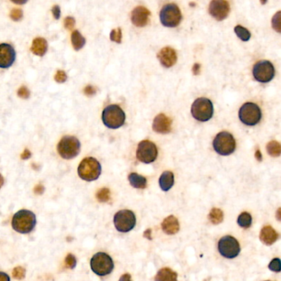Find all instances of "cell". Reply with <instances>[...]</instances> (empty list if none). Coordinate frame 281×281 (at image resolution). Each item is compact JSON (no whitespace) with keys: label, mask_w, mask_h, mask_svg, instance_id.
<instances>
[{"label":"cell","mask_w":281,"mask_h":281,"mask_svg":"<svg viewBox=\"0 0 281 281\" xmlns=\"http://www.w3.org/2000/svg\"><path fill=\"white\" fill-rule=\"evenodd\" d=\"M36 215L30 210H22L13 217L12 226L15 231L20 233H29L36 226Z\"/></svg>","instance_id":"obj_1"},{"label":"cell","mask_w":281,"mask_h":281,"mask_svg":"<svg viewBox=\"0 0 281 281\" xmlns=\"http://www.w3.org/2000/svg\"><path fill=\"white\" fill-rule=\"evenodd\" d=\"M230 12V5L224 0H214L209 6V13L216 20H224Z\"/></svg>","instance_id":"obj_14"},{"label":"cell","mask_w":281,"mask_h":281,"mask_svg":"<svg viewBox=\"0 0 281 281\" xmlns=\"http://www.w3.org/2000/svg\"><path fill=\"white\" fill-rule=\"evenodd\" d=\"M266 281H270V280H266Z\"/></svg>","instance_id":"obj_50"},{"label":"cell","mask_w":281,"mask_h":281,"mask_svg":"<svg viewBox=\"0 0 281 281\" xmlns=\"http://www.w3.org/2000/svg\"><path fill=\"white\" fill-rule=\"evenodd\" d=\"M25 273L26 271H25L24 268L18 266L13 271V276L17 279H23L25 277Z\"/></svg>","instance_id":"obj_34"},{"label":"cell","mask_w":281,"mask_h":281,"mask_svg":"<svg viewBox=\"0 0 281 281\" xmlns=\"http://www.w3.org/2000/svg\"><path fill=\"white\" fill-rule=\"evenodd\" d=\"M252 219L251 214L248 212L242 213L238 218V223L242 228H248L252 225Z\"/></svg>","instance_id":"obj_28"},{"label":"cell","mask_w":281,"mask_h":281,"mask_svg":"<svg viewBox=\"0 0 281 281\" xmlns=\"http://www.w3.org/2000/svg\"><path fill=\"white\" fill-rule=\"evenodd\" d=\"M155 281H177V274L170 268H163L155 276Z\"/></svg>","instance_id":"obj_23"},{"label":"cell","mask_w":281,"mask_h":281,"mask_svg":"<svg viewBox=\"0 0 281 281\" xmlns=\"http://www.w3.org/2000/svg\"><path fill=\"white\" fill-rule=\"evenodd\" d=\"M97 198L100 202H107L110 200V191L107 188H103L97 193Z\"/></svg>","instance_id":"obj_30"},{"label":"cell","mask_w":281,"mask_h":281,"mask_svg":"<svg viewBox=\"0 0 281 281\" xmlns=\"http://www.w3.org/2000/svg\"><path fill=\"white\" fill-rule=\"evenodd\" d=\"M102 172L100 163L94 158H86L78 166V173L84 181H92L99 178Z\"/></svg>","instance_id":"obj_2"},{"label":"cell","mask_w":281,"mask_h":281,"mask_svg":"<svg viewBox=\"0 0 281 281\" xmlns=\"http://www.w3.org/2000/svg\"><path fill=\"white\" fill-rule=\"evenodd\" d=\"M52 13H53L54 18L58 20L60 17H61V9L59 7L58 5H55L53 9H52Z\"/></svg>","instance_id":"obj_41"},{"label":"cell","mask_w":281,"mask_h":281,"mask_svg":"<svg viewBox=\"0 0 281 281\" xmlns=\"http://www.w3.org/2000/svg\"><path fill=\"white\" fill-rule=\"evenodd\" d=\"M255 157L257 158L259 162H261V161L262 160V155H261V153L260 152V150H259L258 149H257V151L255 153Z\"/></svg>","instance_id":"obj_47"},{"label":"cell","mask_w":281,"mask_h":281,"mask_svg":"<svg viewBox=\"0 0 281 281\" xmlns=\"http://www.w3.org/2000/svg\"><path fill=\"white\" fill-rule=\"evenodd\" d=\"M110 38L112 41H115L116 43H121V39H122V32H121V29L120 27L116 28V29H113L111 31V34H110Z\"/></svg>","instance_id":"obj_31"},{"label":"cell","mask_w":281,"mask_h":281,"mask_svg":"<svg viewBox=\"0 0 281 281\" xmlns=\"http://www.w3.org/2000/svg\"><path fill=\"white\" fill-rule=\"evenodd\" d=\"M272 26L274 30H276L278 32H280V12H278L273 17Z\"/></svg>","instance_id":"obj_35"},{"label":"cell","mask_w":281,"mask_h":281,"mask_svg":"<svg viewBox=\"0 0 281 281\" xmlns=\"http://www.w3.org/2000/svg\"><path fill=\"white\" fill-rule=\"evenodd\" d=\"M158 59L163 66L165 68H171L176 64L177 61V55L176 51L172 47H164L158 54Z\"/></svg>","instance_id":"obj_17"},{"label":"cell","mask_w":281,"mask_h":281,"mask_svg":"<svg viewBox=\"0 0 281 281\" xmlns=\"http://www.w3.org/2000/svg\"><path fill=\"white\" fill-rule=\"evenodd\" d=\"M23 10L19 9H13L10 14V18L14 21H19L23 18Z\"/></svg>","instance_id":"obj_37"},{"label":"cell","mask_w":281,"mask_h":281,"mask_svg":"<svg viewBox=\"0 0 281 281\" xmlns=\"http://www.w3.org/2000/svg\"><path fill=\"white\" fill-rule=\"evenodd\" d=\"M252 73L256 80L261 83H268L274 78V68L270 61H261L254 65Z\"/></svg>","instance_id":"obj_12"},{"label":"cell","mask_w":281,"mask_h":281,"mask_svg":"<svg viewBox=\"0 0 281 281\" xmlns=\"http://www.w3.org/2000/svg\"><path fill=\"white\" fill-rule=\"evenodd\" d=\"M65 265L69 269H74L77 265L76 257H74L73 254L68 255L66 258H65Z\"/></svg>","instance_id":"obj_33"},{"label":"cell","mask_w":281,"mask_h":281,"mask_svg":"<svg viewBox=\"0 0 281 281\" xmlns=\"http://www.w3.org/2000/svg\"><path fill=\"white\" fill-rule=\"evenodd\" d=\"M162 228H163V232L167 235H176L180 229L178 219L173 215L167 217L162 223Z\"/></svg>","instance_id":"obj_20"},{"label":"cell","mask_w":281,"mask_h":281,"mask_svg":"<svg viewBox=\"0 0 281 281\" xmlns=\"http://www.w3.org/2000/svg\"><path fill=\"white\" fill-rule=\"evenodd\" d=\"M65 27L66 29L72 30L75 25V19L72 17H67L65 19Z\"/></svg>","instance_id":"obj_38"},{"label":"cell","mask_w":281,"mask_h":281,"mask_svg":"<svg viewBox=\"0 0 281 281\" xmlns=\"http://www.w3.org/2000/svg\"><path fill=\"white\" fill-rule=\"evenodd\" d=\"M235 33L239 39H241L243 41H248L251 38V32L245 27H242L240 25H238L235 28Z\"/></svg>","instance_id":"obj_29"},{"label":"cell","mask_w":281,"mask_h":281,"mask_svg":"<svg viewBox=\"0 0 281 281\" xmlns=\"http://www.w3.org/2000/svg\"><path fill=\"white\" fill-rule=\"evenodd\" d=\"M150 12L143 6H138L132 11V23L138 27H145L150 21Z\"/></svg>","instance_id":"obj_16"},{"label":"cell","mask_w":281,"mask_h":281,"mask_svg":"<svg viewBox=\"0 0 281 281\" xmlns=\"http://www.w3.org/2000/svg\"><path fill=\"white\" fill-rule=\"evenodd\" d=\"M83 91H84L85 95H87V96L88 97H91L96 94L97 90L95 87H92L91 85H88V86L85 87Z\"/></svg>","instance_id":"obj_40"},{"label":"cell","mask_w":281,"mask_h":281,"mask_svg":"<svg viewBox=\"0 0 281 281\" xmlns=\"http://www.w3.org/2000/svg\"><path fill=\"white\" fill-rule=\"evenodd\" d=\"M119 281H131V275L129 274H123Z\"/></svg>","instance_id":"obj_46"},{"label":"cell","mask_w":281,"mask_h":281,"mask_svg":"<svg viewBox=\"0 0 281 281\" xmlns=\"http://www.w3.org/2000/svg\"><path fill=\"white\" fill-rule=\"evenodd\" d=\"M239 118L244 125L249 126L256 125L261 121V109L255 103H245L239 110Z\"/></svg>","instance_id":"obj_9"},{"label":"cell","mask_w":281,"mask_h":281,"mask_svg":"<svg viewBox=\"0 0 281 281\" xmlns=\"http://www.w3.org/2000/svg\"><path fill=\"white\" fill-rule=\"evenodd\" d=\"M137 159L141 163H151L156 160L158 157V149L156 145L150 140L141 141L137 149Z\"/></svg>","instance_id":"obj_13"},{"label":"cell","mask_w":281,"mask_h":281,"mask_svg":"<svg viewBox=\"0 0 281 281\" xmlns=\"http://www.w3.org/2000/svg\"><path fill=\"white\" fill-rule=\"evenodd\" d=\"M201 65L200 64H195L192 68V73L194 75H198L201 73Z\"/></svg>","instance_id":"obj_42"},{"label":"cell","mask_w":281,"mask_h":281,"mask_svg":"<svg viewBox=\"0 0 281 281\" xmlns=\"http://www.w3.org/2000/svg\"><path fill=\"white\" fill-rule=\"evenodd\" d=\"M268 267L274 272H280V260L279 258L273 259L272 261H270V263L269 264Z\"/></svg>","instance_id":"obj_32"},{"label":"cell","mask_w":281,"mask_h":281,"mask_svg":"<svg viewBox=\"0 0 281 281\" xmlns=\"http://www.w3.org/2000/svg\"><path fill=\"white\" fill-rule=\"evenodd\" d=\"M125 114L118 105H110L103 112V121L110 129H117L124 125Z\"/></svg>","instance_id":"obj_3"},{"label":"cell","mask_w":281,"mask_h":281,"mask_svg":"<svg viewBox=\"0 0 281 281\" xmlns=\"http://www.w3.org/2000/svg\"><path fill=\"white\" fill-rule=\"evenodd\" d=\"M219 251L225 258L232 259L239 256L241 248L239 242L232 236H225L219 242Z\"/></svg>","instance_id":"obj_11"},{"label":"cell","mask_w":281,"mask_h":281,"mask_svg":"<svg viewBox=\"0 0 281 281\" xmlns=\"http://www.w3.org/2000/svg\"><path fill=\"white\" fill-rule=\"evenodd\" d=\"M159 185L162 190L164 192L169 191L174 185V175L170 171H166L161 175L159 178Z\"/></svg>","instance_id":"obj_22"},{"label":"cell","mask_w":281,"mask_h":281,"mask_svg":"<svg viewBox=\"0 0 281 281\" xmlns=\"http://www.w3.org/2000/svg\"><path fill=\"white\" fill-rule=\"evenodd\" d=\"M45 191V188L42 185H37L36 188H34V192L37 195H41Z\"/></svg>","instance_id":"obj_43"},{"label":"cell","mask_w":281,"mask_h":281,"mask_svg":"<svg viewBox=\"0 0 281 281\" xmlns=\"http://www.w3.org/2000/svg\"><path fill=\"white\" fill-rule=\"evenodd\" d=\"M31 154L29 150H25L24 152L23 153V154L21 155V158L23 159V160H26V159H28L31 158Z\"/></svg>","instance_id":"obj_44"},{"label":"cell","mask_w":281,"mask_h":281,"mask_svg":"<svg viewBox=\"0 0 281 281\" xmlns=\"http://www.w3.org/2000/svg\"><path fill=\"white\" fill-rule=\"evenodd\" d=\"M48 48L46 40L42 37H37L34 39L31 47V52L36 56H45Z\"/></svg>","instance_id":"obj_21"},{"label":"cell","mask_w":281,"mask_h":281,"mask_svg":"<svg viewBox=\"0 0 281 281\" xmlns=\"http://www.w3.org/2000/svg\"><path fill=\"white\" fill-rule=\"evenodd\" d=\"M4 183H5V179L3 177L2 175L0 174V188H2Z\"/></svg>","instance_id":"obj_49"},{"label":"cell","mask_w":281,"mask_h":281,"mask_svg":"<svg viewBox=\"0 0 281 281\" xmlns=\"http://www.w3.org/2000/svg\"><path fill=\"white\" fill-rule=\"evenodd\" d=\"M266 150L270 156L276 158L280 155V145L277 141H270L266 145Z\"/></svg>","instance_id":"obj_26"},{"label":"cell","mask_w":281,"mask_h":281,"mask_svg":"<svg viewBox=\"0 0 281 281\" xmlns=\"http://www.w3.org/2000/svg\"><path fill=\"white\" fill-rule=\"evenodd\" d=\"M115 227L119 232H128L133 229L136 223V218L130 210H124L115 214Z\"/></svg>","instance_id":"obj_10"},{"label":"cell","mask_w":281,"mask_h":281,"mask_svg":"<svg viewBox=\"0 0 281 281\" xmlns=\"http://www.w3.org/2000/svg\"><path fill=\"white\" fill-rule=\"evenodd\" d=\"M213 147L217 154L223 156H228L235 152L236 149V141L232 134L228 132H220L214 138L213 141Z\"/></svg>","instance_id":"obj_4"},{"label":"cell","mask_w":281,"mask_h":281,"mask_svg":"<svg viewBox=\"0 0 281 281\" xmlns=\"http://www.w3.org/2000/svg\"><path fill=\"white\" fill-rule=\"evenodd\" d=\"M278 239H279V235L271 226H265L261 229L260 239L264 244L267 246L272 245L273 243H275Z\"/></svg>","instance_id":"obj_19"},{"label":"cell","mask_w":281,"mask_h":281,"mask_svg":"<svg viewBox=\"0 0 281 281\" xmlns=\"http://www.w3.org/2000/svg\"><path fill=\"white\" fill-rule=\"evenodd\" d=\"M172 121L165 114L158 115L153 122V129L159 134H167L172 130Z\"/></svg>","instance_id":"obj_18"},{"label":"cell","mask_w":281,"mask_h":281,"mask_svg":"<svg viewBox=\"0 0 281 281\" xmlns=\"http://www.w3.org/2000/svg\"><path fill=\"white\" fill-rule=\"evenodd\" d=\"M150 233H151V229L146 230L145 232L144 236H145V238H147L148 239H150V240H151L152 239H151V237H150Z\"/></svg>","instance_id":"obj_48"},{"label":"cell","mask_w":281,"mask_h":281,"mask_svg":"<svg viewBox=\"0 0 281 281\" xmlns=\"http://www.w3.org/2000/svg\"><path fill=\"white\" fill-rule=\"evenodd\" d=\"M209 219L214 224H219L223 220V213L218 208H214L209 214Z\"/></svg>","instance_id":"obj_27"},{"label":"cell","mask_w":281,"mask_h":281,"mask_svg":"<svg viewBox=\"0 0 281 281\" xmlns=\"http://www.w3.org/2000/svg\"><path fill=\"white\" fill-rule=\"evenodd\" d=\"M0 281H10V278L6 273L0 271Z\"/></svg>","instance_id":"obj_45"},{"label":"cell","mask_w":281,"mask_h":281,"mask_svg":"<svg viewBox=\"0 0 281 281\" xmlns=\"http://www.w3.org/2000/svg\"><path fill=\"white\" fill-rule=\"evenodd\" d=\"M72 45L75 51H79L84 46L86 40L78 31H74L71 35Z\"/></svg>","instance_id":"obj_25"},{"label":"cell","mask_w":281,"mask_h":281,"mask_svg":"<svg viewBox=\"0 0 281 281\" xmlns=\"http://www.w3.org/2000/svg\"><path fill=\"white\" fill-rule=\"evenodd\" d=\"M18 95L19 98L27 99L30 97V91L26 87H22L18 89Z\"/></svg>","instance_id":"obj_39"},{"label":"cell","mask_w":281,"mask_h":281,"mask_svg":"<svg viewBox=\"0 0 281 281\" xmlns=\"http://www.w3.org/2000/svg\"><path fill=\"white\" fill-rule=\"evenodd\" d=\"M91 270L100 276H105L112 272L114 263L112 257L104 252H98L91 259Z\"/></svg>","instance_id":"obj_5"},{"label":"cell","mask_w":281,"mask_h":281,"mask_svg":"<svg viewBox=\"0 0 281 281\" xmlns=\"http://www.w3.org/2000/svg\"><path fill=\"white\" fill-rule=\"evenodd\" d=\"M181 10L175 4H167L161 9V23L167 27H176L181 21Z\"/></svg>","instance_id":"obj_8"},{"label":"cell","mask_w":281,"mask_h":281,"mask_svg":"<svg viewBox=\"0 0 281 281\" xmlns=\"http://www.w3.org/2000/svg\"><path fill=\"white\" fill-rule=\"evenodd\" d=\"M55 80L57 83H65V81L67 80V74L63 70H58L56 73V76H55Z\"/></svg>","instance_id":"obj_36"},{"label":"cell","mask_w":281,"mask_h":281,"mask_svg":"<svg viewBox=\"0 0 281 281\" xmlns=\"http://www.w3.org/2000/svg\"><path fill=\"white\" fill-rule=\"evenodd\" d=\"M16 58V52L14 47L9 44H0V68L8 69L10 67Z\"/></svg>","instance_id":"obj_15"},{"label":"cell","mask_w":281,"mask_h":281,"mask_svg":"<svg viewBox=\"0 0 281 281\" xmlns=\"http://www.w3.org/2000/svg\"><path fill=\"white\" fill-rule=\"evenodd\" d=\"M129 181L133 188L137 189H145L147 186V180L145 176L137 173H130L129 175Z\"/></svg>","instance_id":"obj_24"},{"label":"cell","mask_w":281,"mask_h":281,"mask_svg":"<svg viewBox=\"0 0 281 281\" xmlns=\"http://www.w3.org/2000/svg\"><path fill=\"white\" fill-rule=\"evenodd\" d=\"M57 150L63 159H74L80 152V142L76 137H63L59 142Z\"/></svg>","instance_id":"obj_7"},{"label":"cell","mask_w":281,"mask_h":281,"mask_svg":"<svg viewBox=\"0 0 281 281\" xmlns=\"http://www.w3.org/2000/svg\"><path fill=\"white\" fill-rule=\"evenodd\" d=\"M192 114L199 121H207L212 118L214 107L210 99L200 98L192 106Z\"/></svg>","instance_id":"obj_6"}]
</instances>
